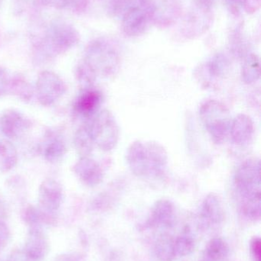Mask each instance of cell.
<instances>
[{
    "label": "cell",
    "mask_w": 261,
    "mask_h": 261,
    "mask_svg": "<svg viewBox=\"0 0 261 261\" xmlns=\"http://www.w3.org/2000/svg\"><path fill=\"white\" fill-rule=\"evenodd\" d=\"M234 186L240 198L242 210L248 217H260V161L250 159L245 161L236 172Z\"/></svg>",
    "instance_id": "6da1fadb"
},
{
    "label": "cell",
    "mask_w": 261,
    "mask_h": 261,
    "mask_svg": "<svg viewBox=\"0 0 261 261\" xmlns=\"http://www.w3.org/2000/svg\"><path fill=\"white\" fill-rule=\"evenodd\" d=\"M127 156L132 172L141 177H157L167 168V153L156 143L134 142Z\"/></svg>",
    "instance_id": "7a4b0ae2"
},
{
    "label": "cell",
    "mask_w": 261,
    "mask_h": 261,
    "mask_svg": "<svg viewBox=\"0 0 261 261\" xmlns=\"http://www.w3.org/2000/svg\"><path fill=\"white\" fill-rule=\"evenodd\" d=\"M84 61L96 76L114 75L121 65V54L117 44L111 38H98L90 41L85 49Z\"/></svg>",
    "instance_id": "3957f363"
},
{
    "label": "cell",
    "mask_w": 261,
    "mask_h": 261,
    "mask_svg": "<svg viewBox=\"0 0 261 261\" xmlns=\"http://www.w3.org/2000/svg\"><path fill=\"white\" fill-rule=\"evenodd\" d=\"M79 41L78 30L68 21L57 18L48 27L44 44L36 53L44 58H52L70 50Z\"/></svg>",
    "instance_id": "277c9868"
},
{
    "label": "cell",
    "mask_w": 261,
    "mask_h": 261,
    "mask_svg": "<svg viewBox=\"0 0 261 261\" xmlns=\"http://www.w3.org/2000/svg\"><path fill=\"white\" fill-rule=\"evenodd\" d=\"M201 119L216 144H221L228 136L231 128V116L226 107L219 101L208 100L199 111Z\"/></svg>",
    "instance_id": "5b68a950"
},
{
    "label": "cell",
    "mask_w": 261,
    "mask_h": 261,
    "mask_svg": "<svg viewBox=\"0 0 261 261\" xmlns=\"http://www.w3.org/2000/svg\"><path fill=\"white\" fill-rule=\"evenodd\" d=\"M90 119L87 124L93 144L104 151L114 148L119 138V128L113 115L104 110Z\"/></svg>",
    "instance_id": "8992f818"
},
{
    "label": "cell",
    "mask_w": 261,
    "mask_h": 261,
    "mask_svg": "<svg viewBox=\"0 0 261 261\" xmlns=\"http://www.w3.org/2000/svg\"><path fill=\"white\" fill-rule=\"evenodd\" d=\"M147 12L150 21L159 28H167L174 24L180 17L179 0H136Z\"/></svg>",
    "instance_id": "52a82bcc"
},
{
    "label": "cell",
    "mask_w": 261,
    "mask_h": 261,
    "mask_svg": "<svg viewBox=\"0 0 261 261\" xmlns=\"http://www.w3.org/2000/svg\"><path fill=\"white\" fill-rule=\"evenodd\" d=\"M67 91L65 83L55 72L44 70L38 74L35 93L43 107H51L58 102Z\"/></svg>",
    "instance_id": "ba28073f"
},
{
    "label": "cell",
    "mask_w": 261,
    "mask_h": 261,
    "mask_svg": "<svg viewBox=\"0 0 261 261\" xmlns=\"http://www.w3.org/2000/svg\"><path fill=\"white\" fill-rule=\"evenodd\" d=\"M211 10L201 7L195 3L193 9L187 14L181 28V33L188 39L201 36L206 32L212 24Z\"/></svg>",
    "instance_id": "9c48e42d"
},
{
    "label": "cell",
    "mask_w": 261,
    "mask_h": 261,
    "mask_svg": "<svg viewBox=\"0 0 261 261\" xmlns=\"http://www.w3.org/2000/svg\"><path fill=\"white\" fill-rule=\"evenodd\" d=\"M64 199L61 184L53 179H46L38 189V208L49 216L55 218Z\"/></svg>",
    "instance_id": "30bf717a"
},
{
    "label": "cell",
    "mask_w": 261,
    "mask_h": 261,
    "mask_svg": "<svg viewBox=\"0 0 261 261\" xmlns=\"http://www.w3.org/2000/svg\"><path fill=\"white\" fill-rule=\"evenodd\" d=\"M50 250L49 239L43 231L42 227L29 228V232L25 244V254L30 261H41L45 258Z\"/></svg>",
    "instance_id": "8fae6325"
},
{
    "label": "cell",
    "mask_w": 261,
    "mask_h": 261,
    "mask_svg": "<svg viewBox=\"0 0 261 261\" xmlns=\"http://www.w3.org/2000/svg\"><path fill=\"white\" fill-rule=\"evenodd\" d=\"M150 24L151 21L147 12L136 3L123 15L121 28L124 35L134 38L145 33Z\"/></svg>",
    "instance_id": "7c38bea8"
},
{
    "label": "cell",
    "mask_w": 261,
    "mask_h": 261,
    "mask_svg": "<svg viewBox=\"0 0 261 261\" xmlns=\"http://www.w3.org/2000/svg\"><path fill=\"white\" fill-rule=\"evenodd\" d=\"M32 126V122L15 110H6L0 118V130L8 138H18Z\"/></svg>",
    "instance_id": "4fadbf2b"
},
{
    "label": "cell",
    "mask_w": 261,
    "mask_h": 261,
    "mask_svg": "<svg viewBox=\"0 0 261 261\" xmlns=\"http://www.w3.org/2000/svg\"><path fill=\"white\" fill-rule=\"evenodd\" d=\"M103 102V95L93 87L83 88L74 104V110L82 117H93Z\"/></svg>",
    "instance_id": "5bb4252c"
},
{
    "label": "cell",
    "mask_w": 261,
    "mask_h": 261,
    "mask_svg": "<svg viewBox=\"0 0 261 261\" xmlns=\"http://www.w3.org/2000/svg\"><path fill=\"white\" fill-rule=\"evenodd\" d=\"M74 172L81 182L87 187H96L102 182L104 177L101 166L88 156L80 158L74 166Z\"/></svg>",
    "instance_id": "9a60e30c"
},
{
    "label": "cell",
    "mask_w": 261,
    "mask_h": 261,
    "mask_svg": "<svg viewBox=\"0 0 261 261\" xmlns=\"http://www.w3.org/2000/svg\"><path fill=\"white\" fill-rule=\"evenodd\" d=\"M174 222V206L169 201L162 200L155 205L148 223L150 228H170L173 226Z\"/></svg>",
    "instance_id": "2e32d148"
},
{
    "label": "cell",
    "mask_w": 261,
    "mask_h": 261,
    "mask_svg": "<svg viewBox=\"0 0 261 261\" xmlns=\"http://www.w3.org/2000/svg\"><path fill=\"white\" fill-rule=\"evenodd\" d=\"M254 132V124L251 118L245 115H239L231 122L229 133L234 144L245 146L251 142Z\"/></svg>",
    "instance_id": "e0dca14e"
},
{
    "label": "cell",
    "mask_w": 261,
    "mask_h": 261,
    "mask_svg": "<svg viewBox=\"0 0 261 261\" xmlns=\"http://www.w3.org/2000/svg\"><path fill=\"white\" fill-rule=\"evenodd\" d=\"M40 150L44 160L51 163L58 162L67 153L65 143L61 137L55 134H51L47 136Z\"/></svg>",
    "instance_id": "ac0fdd59"
},
{
    "label": "cell",
    "mask_w": 261,
    "mask_h": 261,
    "mask_svg": "<svg viewBox=\"0 0 261 261\" xmlns=\"http://www.w3.org/2000/svg\"><path fill=\"white\" fill-rule=\"evenodd\" d=\"M201 218L207 226H216L223 218V208L220 199L214 194L205 198L201 210Z\"/></svg>",
    "instance_id": "d6986e66"
},
{
    "label": "cell",
    "mask_w": 261,
    "mask_h": 261,
    "mask_svg": "<svg viewBox=\"0 0 261 261\" xmlns=\"http://www.w3.org/2000/svg\"><path fill=\"white\" fill-rule=\"evenodd\" d=\"M18 163L16 148L11 141L0 140V172L8 173L15 168Z\"/></svg>",
    "instance_id": "ffe728a7"
},
{
    "label": "cell",
    "mask_w": 261,
    "mask_h": 261,
    "mask_svg": "<svg viewBox=\"0 0 261 261\" xmlns=\"http://www.w3.org/2000/svg\"><path fill=\"white\" fill-rule=\"evenodd\" d=\"M74 145L77 153L81 156V158L88 156L91 153L94 144H93L87 124H84L75 132V137H74Z\"/></svg>",
    "instance_id": "44dd1931"
},
{
    "label": "cell",
    "mask_w": 261,
    "mask_h": 261,
    "mask_svg": "<svg viewBox=\"0 0 261 261\" xmlns=\"http://www.w3.org/2000/svg\"><path fill=\"white\" fill-rule=\"evenodd\" d=\"M9 91L24 102H29L33 97L34 90L30 83L21 74L10 78Z\"/></svg>",
    "instance_id": "7402d4cb"
},
{
    "label": "cell",
    "mask_w": 261,
    "mask_h": 261,
    "mask_svg": "<svg viewBox=\"0 0 261 261\" xmlns=\"http://www.w3.org/2000/svg\"><path fill=\"white\" fill-rule=\"evenodd\" d=\"M41 5L58 9H68L75 13L85 12L90 4V0H38Z\"/></svg>",
    "instance_id": "603a6c76"
},
{
    "label": "cell",
    "mask_w": 261,
    "mask_h": 261,
    "mask_svg": "<svg viewBox=\"0 0 261 261\" xmlns=\"http://www.w3.org/2000/svg\"><path fill=\"white\" fill-rule=\"evenodd\" d=\"M242 77L247 84H252L260 78V62L254 54L248 55L242 67Z\"/></svg>",
    "instance_id": "cb8c5ba5"
},
{
    "label": "cell",
    "mask_w": 261,
    "mask_h": 261,
    "mask_svg": "<svg viewBox=\"0 0 261 261\" xmlns=\"http://www.w3.org/2000/svg\"><path fill=\"white\" fill-rule=\"evenodd\" d=\"M205 253L207 257L211 261L225 260L228 257V245L222 239H213L207 246Z\"/></svg>",
    "instance_id": "d4e9b609"
},
{
    "label": "cell",
    "mask_w": 261,
    "mask_h": 261,
    "mask_svg": "<svg viewBox=\"0 0 261 261\" xmlns=\"http://www.w3.org/2000/svg\"><path fill=\"white\" fill-rule=\"evenodd\" d=\"M76 76L80 84L83 86V88L93 87L97 77L94 72L84 61H81L77 67Z\"/></svg>",
    "instance_id": "484cf974"
},
{
    "label": "cell",
    "mask_w": 261,
    "mask_h": 261,
    "mask_svg": "<svg viewBox=\"0 0 261 261\" xmlns=\"http://www.w3.org/2000/svg\"><path fill=\"white\" fill-rule=\"evenodd\" d=\"M136 3V0H110L107 12L112 17L123 16Z\"/></svg>",
    "instance_id": "4316f807"
},
{
    "label": "cell",
    "mask_w": 261,
    "mask_h": 261,
    "mask_svg": "<svg viewBox=\"0 0 261 261\" xmlns=\"http://www.w3.org/2000/svg\"><path fill=\"white\" fill-rule=\"evenodd\" d=\"M228 60L222 54H218L208 64V70L210 74L214 76H220L228 70Z\"/></svg>",
    "instance_id": "83f0119b"
},
{
    "label": "cell",
    "mask_w": 261,
    "mask_h": 261,
    "mask_svg": "<svg viewBox=\"0 0 261 261\" xmlns=\"http://www.w3.org/2000/svg\"><path fill=\"white\" fill-rule=\"evenodd\" d=\"M11 233L9 227L0 219V252L9 245Z\"/></svg>",
    "instance_id": "f1b7e54d"
},
{
    "label": "cell",
    "mask_w": 261,
    "mask_h": 261,
    "mask_svg": "<svg viewBox=\"0 0 261 261\" xmlns=\"http://www.w3.org/2000/svg\"><path fill=\"white\" fill-rule=\"evenodd\" d=\"M10 77L6 69L0 67V96H4L9 91Z\"/></svg>",
    "instance_id": "f546056e"
},
{
    "label": "cell",
    "mask_w": 261,
    "mask_h": 261,
    "mask_svg": "<svg viewBox=\"0 0 261 261\" xmlns=\"http://www.w3.org/2000/svg\"><path fill=\"white\" fill-rule=\"evenodd\" d=\"M225 5L232 15L238 16L243 8V0H225Z\"/></svg>",
    "instance_id": "4dcf8cb0"
},
{
    "label": "cell",
    "mask_w": 261,
    "mask_h": 261,
    "mask_svg": "<svg viewBox=\"0 0 261 261\" xmlns=\"http://www.w3.org/2000/svg\"><path fill=\"white\" fill-rule=\"evenodd\" d=\"M6 261H30V260L25 254L23 249H15L9 254Z\"/></svg>",
    "instance_id": "1f68e13d"
},
{
    "label": "cell",
    "mask_w": 261,
    "mask_h": 261,
    "mask_svg": "<svg viewBox=\"0 0 261 261\" xmlns=\"http://www.w3.org/2000/svg\"><path fill=\"white\" fill-rule=\"evenodd\" d=\"M253 257L254 261H260V239H255L251 245Z\"/></svg>",
    "instance_id": "d6a6232c"
},
{
    "label": "cell",
    "mask_w": 261,
    "mask_h": 261,
    "mask_svg": "<svg viewBox=\"0 0 261 261\" xmlns=\"http://www.w3.org/2000/svg\"><path fill=\"white\" fill-rule=\"evenodd\" d=\"M216 0H196V4L199 5L201 7L211 10L213 6H214Z\"/></svg>",
    "instance_id": "836d02e7"
},
{
    "label": "cell",
    "mask_w": 261,
    "mask_h": 261,
    "mask_svg": "<svg viewBox=\"0 0 261 261\" xmlns=\"http://www.w3.org/2000/svg\"><path fill=\"white\" fill-rule=\"evenodd\" d=\"M55 261H78V260L72 254H61L58 256Z\"/></svg>",
    "instance_id": "e575fe53"
},
{
    "label": "cell",
    "mask_w": 261,
    "mask_h": 261,
    "mask_svg": "<svg viewBox=\"0 0 261 261\" xmlns=\"http://www.w3.org/2000/svg\"><path fill=\"white\" fill-rule=\"evenodd\" d=\"M6 215V206L2 196H0V219L4 218Z\"/></svg>",
    "instance_id": "d590c367"
},
{
    "label": "cell",
    "mask_w": 261,
    "mask_h": 261,
    "mask_svg": "<svg viewBox=\"0 0 261 261\" xmlns=\"http://www.w3.org/2000/svg\"><path fill=\"white\" fill-rule=\"evenodd\" d=\"M3 0H0V8H1L2 4H3Z\"/></svg>",
    "instance_id": "8d00e7d4"
}]
</instances>
